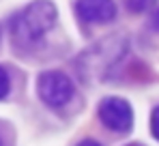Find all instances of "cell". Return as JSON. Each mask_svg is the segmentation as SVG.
<instances>
[{
  "mask_svg": "<svg viewBox=\"0 0 159 146\" xmlns=\"http://www.w3.org/2000/svg\"><path fill=\"white\" fill-rule=\"evenodd\" d=\"M129 146H138V144H129Z\"/></svg>",
  "mask_w": 159,
  "mask_h": 146,
  "instance_id": "30bf717a",
  "label": "cell"
},
{
  "mask_svg": "<svg viewBox=\"0 0 159 146\" xmlns=\"http://www.w3.org/2000/svg\"><path fill=\"white\" fill-rule=\"evenodd\" d=\"M157 4V0H125V7L131 13H144L148 9H153Z\"/></svg>",
  "mask_w": 159,
  "mask_h": 146,
  "instance_id": "5b68a950",
  "label": "cell"
},
{
  "mask_svg": "<svg viewBox=\"0 0 159 146\" xmlns=\"http://www.w3.org/2000/svg\"><path fill=\"white\" fill-rule=\"evenodd\" d=\"M75 146H101L97 140H93V138H86V140H82V142H78Z\"/></svg>",
  "mask_w": 159,
  "mask_h": 146,
  "instance_id": "ba28073f",
  "label": "cell"
},
{
  "mask_svg": "<svg viewBox=\"0 0 159 146\" xmlns=\"http://www.w3.org/2000/svg\"><path fill=\"white\" fill-rule=\"evenodd\" d=\"M11 93V77H9V71L0 65V101L9 97Z\"/></svg>",
  "mask_w": 159,
  "mask_h": 146,
  "instance_id": "8992f818",
  "label": "cell"
},
{
  "mask_svg": "<svg viewBox=\"0 0 159 146\" xmlns=\"http://www.w3.org/2000/svg\"><path fill=\"white\" fill-rule=\"evenodd\" d=\"M58 9L52 0H32L11 22V32L17 45L39 43L56 24Z\"/></svg>",
  "mask_w": 159,
  "mask_h": 146,
  "instance_id": "6da1fadb",
  "label": "cell"
},
{
  "mask_svg": "<svg viewBox=\"0 0 159 146\" xmlns=\"http://www.w3.org/2000/svg\"><path fill=\"white\" fill-rule=\"evenodd\" d=\"M37 93L48 107H62L73 99L75 88L71 77L62 71H43L37 77Z\"/></svg>",
  "mask_w": 159,
  "mask_h": 146,
  "instance_id": "7a4b0ae2",
  "label": "cell"
},
{
  "mask_svg": "<svg viewBox=\"0 0 159 146\" xmlns=\"http://www.w3.org/2000/svg\"><path fill=\"white\" fill-rule=\"evenodd\" d=\"M151 26H153L155 30H159V9L153 13V15H151Z\"/></svg>",
  "mask_w": 159,
  "mask_h": 146,
  "instance_id": "9c48e42d",
  "label": "cell"
},
{
  "mask_svg": "<svg viewBox=\"0 0 159 146\" xmlns=\"http://www.w3.org/2000/svg\"><path fill=\"white\" fill-rule=\"evenodd\" d=\"M99 121L110 131L127 133L133 127V110L129 101L123 97H106L99 103Z\"/></svg>",
  "mask_w": 159,
  "mask_h": 146,
  "instance_id": "3957f363",
  "label": "cell"
},
{
  "mask_svg": "<svg viewBox=\"0 0 159 146\" xmlns=\"http://www.w3.org/2000/svg\"><path fill=\"white\" fill-rule=\"evenodd\" d=\"M151 129H153V135L159 140V105L153 110V116H151Z\"/></svg>",
  "mask_w": 159,
  "mask_h": 146,
  "instance_id": "52a82bcc",
  "label": "cell"
},
{
  "mask_svg": "<svg viewBox=\"0 0 159 146\" xmlns=\"http://www.w3.org/2000/svg\"><path fill=\"white\" fill-rule=\"evenodd\" d=\"M0 146H2V140H0Z\"/></svg>",
  "mask_w": 159,
  "mask_h": 146,
  "instance_id": "8fae6325",
  "label": "cell"
},
{
  "mask_svg": "<svg viewBox=\"0 0 159 146\" xmlns=\"http://www.w3.org/2000/svg\"><path fill=\"white\" fill-rule=\"evenodd\" d=\"M114 0H75V15L88 24H110L116 20Z\"/></svg>",
  "mask_w": 159,
  "mask_h": 146,
  "instance_id": "277c9868",
  "label": "cell"
}]
</instances>
